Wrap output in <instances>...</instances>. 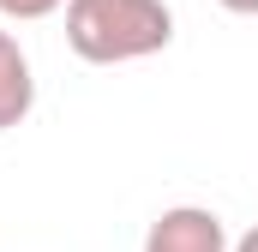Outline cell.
Segmentation results:
<instances>
[{"mask_svg": "<svg viewBox=\"0 0 258 252\" xmlns=\"http://www.w3.org/2000/svg\"><path fill=\"white\" fill-rule=\"evenodd\" d=\"M228 228L210 204H168L150 228H144V252H228Z\"/></svg>", "mask_w": 258, "mask_h": 252, "instance_id": "2", "label": "cell"}, {"mask_svg": "<svg viewBox=\"0 0 258 252\" xmlns=\"http://www.w3.org/2000/svg\"><path fill=\"white\" fill-rule=\"evenodd\" d=\"M66 0H0V18H18V24H36V18H54Z\"/></svg>", "mask_w": 258, "mask_h": 252, "instance_id": "4", "label": "cell"}, {"mask_svg": "<svg viewBox=\"0 0 258 252\" xmlns=\"http://www.w3.org/2000/svg\"><path fill=\"white\" fill-rule=\"evenodd\" d=\"M222 12H240V18H258V0H216Z\"/></svg>", "mask_w": 258, "mask_h": 252, "instance_id": "5", "label": "cell"}, {"mask_svg": "<svg viewBox=\"0 0 258 252\" xmlns=\"http://www.w3.org/2000/svg\"><path fill=\"white\" fill-rule=\"evenodd\" d=\"M228 252H258V222H252V228H246V234H240V240H234Z\"/></svg>", "mask_w": 258, "mask_h": 252, "instance_id": "6", "label": "cell"}, {"mask_svg": "<svg viewBox=\"0 0 258 252\" xmlns=\"http://www.w3.org/2000/svg\"><path fill=\"white\" fill-rule=\"evenodd\" d=\"M174 42L168 0H66V48L90 66L150 60Z\"/></svg>", "mask_w": 258, "mask_h": 252, "instance_id": "1", "label": "cell"}, {"mask_svg": "<svg viewBox=\"0 0 258 252\" xmlns=\"http://www.w3.org/2000/svg\"><path fill=\"white\" fill-rule=\"evenodd\" d=\"M36 108V72H30V54L12 30H0V132L30 120Z\"/></svg>", "mask_w": 258, "mask_h": 252, "instance_id": "3", "label": "cell"}]
</instances>
